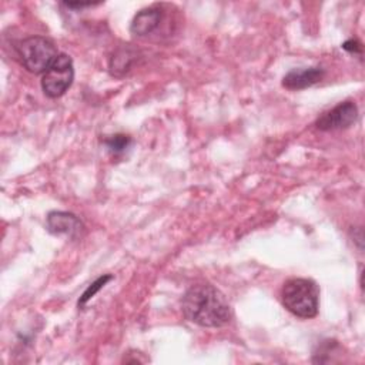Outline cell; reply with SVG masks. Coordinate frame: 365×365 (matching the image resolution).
<instances>
[{"label": "cell", "mask_w": 365, "mask_h": 365, "mask_svg": "<svg viewBox=\"0 0 365 365\" xmlns=\"http://www.w3.org/2000/svg\"><path fill=\"white\" fill-rule=\"evenodd\" d=\"M58 56L56 46L46 37L33 36L19 44V57L26 70L34 74L46 73Z\"/></svg>", "instance_id": "3957f363"}, {"label": "cell", "mask_w": 365, "mask_h": 365, "mask_svg": "<svg viewBox=\"0 0 365 365\" xmlns=\"http://www.w3.org/2000/svg\"><path fill=\"white\" fill-rule=\"evenodd\" d=\"M182 312L191 322L218 328L230 322L231 307L221 291L210 284L192 285L182 298Z\"/></svg>", "instance_id": "6da1fadb"}, {"label": "cell", "mask_w": 365, "mask_h": 365, "mask_svg": "<svg viewBox=\"0 0 365 365\" xmlns=\"http://www.w3.org/2000/svg\"><path fill=\"white\" fill-rule=\"evenodd\" d=\"M358 117V107L352 101H344L334 108L322 113L315 121L317 128L322 131L341 130L352 125Z\"/></svg>", "instance_id": "5b68a950"}, {"label": "cell", "mask_w": 365, "mask_h": 365, "mask_svg": "<svg viewBox=\"0 0 365 365\" xmlns=\"http://www.w3.org/2000/svg\"><path fill=\"white\" fill-rule=\"evenodd\" d=\"M135 57V53L128 50V48H121V50H117L111 60H110V71L113 76L115 77H121L123 74H125L131 64H133V60Z\"/></svg>", "instance_id": "9c48e42d"}, {"label": "cell", "mask_w": 365, "mask_h": 365, "mask_svg": "<svg viewBox=\"0 0 365 365\" xmlns=\"http://www.w3.org/2000/svg\"><path fill=\"white\" fill-rule=\"evenodd\" d=\"M47 230L54 235H66L68 238H78L84 231V225L77 215L67 211H51L46 220Z\"/></svg>", "instance_id": "8992f818"}, {"label": "cell", "mask_w": 365, "mask_h": 365, "mask_svg": "<svg viewBox=\"0 0 365 365\" xmlns=\"http://www.w3.org/2000/svg\"><path fill=\"white\" fill-rule=\"evenodd\" d=\"M104 144L111 153H121L130 145V137L124 134L108 135L107 138H104Z\"/></svg>", "instance_id": "8fae6325"}, {"label": "cell", "mask_w": 365, "mask_h": 365, "mask_svg": "<svg viewBox=\"0 0 365 365\" xmlns=\"http://www.w3.org/2000/svg\"><path fill=\"white\" fill-rule=\"evenodd\" d=\"M284 307L299 318H314L319 307V288L308 278L288 279L281 289Z\"/></svg>", "instance_id": "7a4b0ae2"}, {"label": "cell", "mask_w": 365, "mask_h": 365, "mask_svg": "<svg viewBox=\"0 0 365 365\" xmlns=\"http://www.w3.org/2000/svg\"><path fill=\"white\" fill-rule=\"evenodd\" d=\"M342 48L349 51V53H361V44L356 40H348L342 44Z\"/></svg>", "instance_id": "7c38bea8"}, {"label": "cell", "mask_w": 365, "mask_h": 365, "mask_svg": "<svg viewBox=\"0 0 365 365\" xmlns=\"http://www.w3.org/2000/svg\"><path fill=\"white\" fill-rule=\"evenodd\" d=\"M74 80V67L70 56L60 53L41 78V88L50 98L63 96Z\"/></svg>", "instance_id": "277c9868"}, {"label": "cell", "mask_w": 365, "mask_h": 365, "mask_svg": "<svg viewBox=\"0 0 365 365\" xmlns=\"http://www.w3.org/2000/svg\"><path fill=\"white\" fill-rule=\"evenodd\" d=\"M325 71L321 67H302L288 71L282 78V86L288 90H302L322 80Z\"/></svg>", "instance_id": "52a82bcc"}, {"label": "cell", "mask_w": 365, "mask_h": 365, "mask_svg": "<svg viewBox=\"0 0 365 365\" xmlns=\"http://www.w3.org/2000/svg\"><path fill=\"white\" fill-rule=\"evenodd\" d=\"M161 16H163V11L157 6L143 9L134 16L131 21V26H130L131 33L140 37L153 33L160 26Z\"/></svg>", "instance_id": "ba28073f"}, {"label": "cell", "mask_w": 365, "mask_h": 365, "mask_svg": "<svg viewBox=\"0 0 365 365\" xmlns=\"http://www.w3.org/2000/svg\"><path fill=\"white\" fill-rule=\"evenodd\" d=\"M113 279V275H110V274H106V275H103V277H98L93 284H90L88 287H87V289L83 292V295L80 297V299H78V307L80 308H83L108 281H111Z\"/></svg>", "instance_id": "30bf717a"}]
</instances>
